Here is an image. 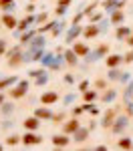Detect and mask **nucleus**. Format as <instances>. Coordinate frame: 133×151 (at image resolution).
Here are the masks:
<instances>
[{
  "instance_id": "nucleus-1",
  "label": "nucleus",
  "mask_w": 133,
  "mask_h": 151,
  "mask_svg": "<svg viewBox=\"0 0 133 151\" xmlns=\"http://www.w3.org/2000/svg\"><path fill=\"white\" fill-rule=\"evenodd\" d=\"M129 119H131V117L127 115V113H125V115H117L115 123L111 125V131H113L115 135H121V133H123L125 129L129 127Z\"/></svg>"
},
{
  "instance_id": "nucleus-2",
  "label": "nucleus",
  "mask_w": 133,
  "mask_h": 151,
  "mask_svg": "<svg viewBox=\"0 0 133 151\" xmlns=\"http://www.w3.org/2000/svg\"><path fill=\"white\" fill-rule=\"evenodd\" d=\"M107 50H109L107 45H101V47H97L95 50H89V55H87V60H89V63H97L99 58H105Z\"/></svg>"
},
{
  "instance_id": "nucleus-3",
  "label": "nucleus",
  "mask_w": 133,
  "mask_h": 151,
  "mask_svg": "<svg viewBox=\"0 0 133 151\" xmlns=\"http://www.w3.org/2000/svg\"><path fill=\"white\" fill-rule=\"evenodd\" d=\"M26 93H28V81H18L16 87L10 91V99H22Z\"/></svg>"
},
{
  "instance_id": "nucleus-4",
  "label": "nucleus",
  "mask_w": 133,
  "mask_h": 151,
  "mask_svg": "<svg viewBox=\"0 0 133 151\" xmlns=\"http://www.w3.org/2000/svg\"><path fill=\"white\" fill-rule=\"evenodd\" d=\"M117 115H119V107H115V109H111V111H107L105 115H103V119H101V127H111L113 123H115V119H117Z\"/></svg>"
},
{
  "instance_id": "nucleus-5",
  "label": "nucleus",
  "mask_w": 133,
  "mask_h": 151,
  "mask_svg": "<svg viewBox=\"0 0 133 151\" xmlns=\"http://www.w3.org/2000/svg\"><path fill=\"white\" fill-rule=\"evenodd\" d=\"M32 79H35V83L40 87V85H45V83H48V73L45 69H38V70H30L28 73Z\"/></svg>"
},
{
  "instance_id": "nucleus-6",
  "label": "nucleus",
  "mask_w": 133,
  "mask_h": 151,
  "mask_svg": "<svg viewBox=\"0 0 133 151\" xmlns=\"http://www.w3.org/2000/svg\"><path fill=\"white\" fill-rule=\"evenodd\" d=\"M83 26H79V24H73L71 28H69V32H67V36H65V40H67V45H71L73 40L77 38L79 35H83Z\"/></svg>"
},
{
  "instance_id": "nucleus-7",
  "label": "nucleus",
  "mask_w": 133,
  "mask_h": 151,
  "mask_svg": "<svg viewBox=\"0 0 133 151\" xmlns=\"http://www.w3.org/2000/svg\"><path fill=\"white\" fill-rule=\"evenodd\" d=\"M35 22H36V16H32V14L26 16V18H22V20L18 22V26H16V35H18V32H24V30H28Z\"/></svg>"
},
{
  "instance_id": "nucleus-8",
  "label": "nucleus",
  "mask_w": 133,
  "mask_h": 151,
  "mask_svg": "<svg viewBox=\"0 0 133 151\" xmlns=\"http://www.w3.org/2000/svg\"><path fill=\"white\" fill-rule=\"evenodd\" d=\"M59 101V93L57 91H48V93H42L40 95V103L42 105H52Z\"/></svg>"
},
{
  "instance_id": "nucleus-9",
  "label": "nucleus",
  "mask_w": 133,
  "mask_h": 151,
  "mask_svg": "<svg viewBox=\"0 0 133 151\" xmlns=\"http://www.w3.org/2000/svg\"><path fill=\"white\" fill-rule=\"evenodd\" d=\"M40 141H42V139H40L36 133H32V131H26V133H24V137H22L24 145H38Z\"/></svg>"
},
{
  "instance_id": "nucleus-10",
  "label": "nucleus",
  "mask_w": 133,
  "mask_h": 151,
  "mask_svg": "<svg viewBox=\"0 0 133 151\" xmlns=\"http://www.w3.org/2000/svg\"><path fill=\"white\" fill-rule=\"evenodd\" d=\"M55 57H57V55H52V52H45V50H42L40 57H38V63H40L42 67H48V69H50V65H52Z\"/></svg>"
},
{
  "instance_id": "nucleus-11",
  "label": "nucleus",
  "mask_w": 133,
  "mask_h": 151,
  "mask_svg": "<svg viewBox=\"0 0 133 151\" xmlns=\"http://www.w3.org/2000/svg\"><path fill=\"white\" fill-rule=\"evenodd\" d=\"M40 127V119H38V117H28V119H26V121H24V129H26V131H36V129Z\"/></svg>"
},
{
  "instance_id": "nucleus-12",
  "label": "nucleus",
  "mask_w": 133,
  "mask_h": 151,
  "mask_svg": "<svg viewBox=\"0 0 133 151\" xmlns=\"http://www.w3.org/2000/svg\"><path fill=\"white\" fill-rule=\"evenodd\" d=\"M79 127H81V125H79V121H77V117H75V119L67 121V123L63 125V131H65L67 135H73V133H75V131H77Z\"/></svg>"
},
{
  "instance_id": "nucleus-13",
  "label": "nucleus",
  "mask_w": 133,
  "mask_h": 151,
  "mask_svg": "<svg viewBox=\"0 0 133 151\" xmlns=\"http://www.w3.org/2000/svg\"><path fill=\"white\" fill-rule=\"evenodd\" d=\"M69 143H71V139H69L67 133H65V135H55V137H52V145H55V147H67Z\"/></svg>"
},
{
  "instance_id": "nucleus-14",
  "label": "nucleus",
  "mask_w": 133,
  "mask_h": 151,
  "mask_svg": "<svg viewBox=\"0 0 133 151\" xmlns=\"http://www.w3.org/2000/svg\"><path fill=\"white\" fill-rule=\"evenodd\" d=\"M89 131H91L89 127H79L77 131H75V133H73V139L81 143V141H85L87 137H89Z\"/></svg>"
},
{
  "instance_id": "nucleus-15",
  "label": "nucleus",
  "mask_w": 133,
  "mask_h": 151,
  "mask_svg": "<svg viewBox=\"0 0 133 151\" xmlns=\"http://www.w3.org/2000/svg\"><path fill=\"white\" fill-rule=\"evenodd\" d=\"M97 35H101V30H99V24H91V26H87L83 30V36L85 38H93V36H97Z\"/></svg>"
},
{
  "instance_id": "nucleus-16",
  "label": "nucleus",
  "mask_w": 133,
  "mask_h": 151,
  "mask_svg": "<svg viewBox=\"0 0 133 151\" xmlns=\"http://www.w3.org/2000/svg\"><path fill=\"white\" fill-rule=\"evenodd\" d=\"M36 35H38V30H30V28H28V30H24L22 36H20V45H22V47H26V45H28V42H30Z\"/></svg>"
},
{
  "instance_id": "nucleus-17",
  "label": "nucleus",
  "mask_w": 133,
  "mask_h": 151,
  "mask_svg": "<svg viewBox=\"0 0 133 151\" xmlns=\"http://www.w3.org/2000/svg\"><path fill=\"white\" fill-rule=\"evenodd\" d=\"M123 4H125V0H105L103 2V6L107 8V12H113L115 8H121Z\"/></svg>"
},
{
  "instance_id": "nucleus-18",
  "label": "nucleus",
  "mask_w": 133,
  "mask_h": 151,
  "mask_svg": "<svg viewBox=\"0 0 133 151\" xmlns=\"http://www.w3.org/2000/svg\"><path fill=\"white\" fill-rule=\"evenodd\" d=\"M2 24H4L6 28H16V26H18V20H16L12 14H8V12H6V14L2 16Z\"/></svg>"
},
{
  "instance_id": "nucleus-19",
  "label": "nucleus",
  "mask_w": 133,
  "mask_h": 151,
  "mask_svg": "<svg viewBox=\"0 0 133 151\" xmlns=\"http://www.w3.org/2000/svg\"><path fill=\"white\" fill-rule=\"evenodd\" d=\"M73 50L77 52V57H87V55H89V45H85V42H75Z\"/></svg>"
},
{
  "instance_id": "nucleus-20",
  "label": "nucleus",
  "mask_w": 133,
  "mask_h": 151,
  "mask_svg": "<svg viewBox=\"0 0 133 151\" xmlns=\"http://www.w3.org/2000/svg\"><path fill=\"white\" fill-rule=\"evenodd\" d=\"M133 32V28H127V26H117V30H115V36L119 38V40H127V36Z\"/></svg>"
},
{
  "instance_id": "nucleus-21",
  "label": "nucleus",
  "mask_w": 133,
  "mask_h": 151,
  "mask_svg": "<svg viewBox=\"0 0 133 151\" xmlns=\"http://www.w3.org/2000/svg\"><path fill=\"white\" fill-rule=\"evenodd\" d=\"M111 24H121L123 20H125V14H123V10H119V8H115V10L111 12Z\"/></svg>"
},
{
  "instance_id": "nucleus-22",
  "label": "nucleus",
  "mask_w": 133,
  "mask_h": 151,
  "mask_svg": "<svg viewBox=\"0 0 133 151\" xmlns=\"http://www.w3.org/2000/svg\"><path fill=\"white\" fill-rule=\"evenodd\" d=\"M35 115L38 117V119H52L55 113H52L48 107H40V109H36V111H35Z\"/></svg>"
},
{
  "instance_id": "nucleus-23",
  "label": "nucleus",
  "mask_w": 133,
  "mask_h": 151,
  "mask_svg": "<svg viewBox=\"0 0 133 151\" xmlns=\"http://www.w3.org/2000/svg\"><path fill=\"white\" fill-rule=\"evenodd\" d=\"M105 60H107L109 69H113V67H119L121 63H123V57H121V55H111V57H107Z\"/></svg>"
},
{
  "instance_id": "nucleus-24",
  "label": "nucleus",
  "mask_w": 133,
  "mask_h": 151,
  "mask_svg": "<svg viewBox=\"0 0 133 151\" xmlns=\"http://www.w3.org/2000/svg\"><path fill=\"white\" fill-rule=\"evenodd\" d=\"M63 55H65V60H67V65H71V67H75V65H77V52H75V50H65V52H63Z\"/></svg>"
},
{
  "instance_id": "nucleus-25",
  "label": "nucleus",
  "mask_w": 133,
  "mask_h": 151,
  "mask_svg": "<svg viewBox=\"0 0 133 151\" xmlns=\"http://www.w3.org/2000/svg\"><path fill=\"white\" fill-rule=\"evenodd\" d=\"M101 99H103V103H113V101L117 99V91H115V89H109L107 93H103Z\"/></svg>"
},
{
  "instance_id": "nucleus-26",
  "label": "nucleus",
  "mask_w": 133,
  "mask_h": 151,
  "mask_svg": "<svg viewBox=\"0 0 133 151\" xmlns=\"http://www.w3.org/2000/svg\"><path fill=\"white\" fill-rule=\"evenodd\" d=\"M16 83H18V79H16V77H6V79H2V81H0V91H4L6 87L16 85Z\"/></svg>"
},
{
  "instance_id": "nucleus-27",
  "label": "nucleus",
  "mask_w": 133,
  "mask_h": 151,
  "mask_svg": "<svg viewBox=\"0 0 133 151\" xmlns=\"http://www.w3.org/2000/svg\"><path fill=\"white\" fill-rule=\"evenodd\" d=\"M117 147H119V149H131V147H133V141L129 139V137H123V139L117 141Z\"/></svg>"
},
{
  "instance_id": "nucleus-28",
  "label": "nucleus",
  "mask_w": 133,
  "mask_h": 151,
  "mask_svg": "<svg viewBox=\"0 0 133 151\" xmlns=\"http://www.w3.org/2000/svg\"><path fill=\"white\" fill-rule=\"evenodd\" d=\"M123 101L127 103V101H133V81H129L127 85V89H125V93H123Z\"/></svg>"
},
{
  "instance_id": "nucleus-29",
  "label": "nucleus",
  "mask_w": 133,
  "mask_h": 151,
  "mask_svg": "<svg viewBox=\"0 0 133 151\" xmlns=\"http://www.w3.org/2000/svg\"><path fill=\"white\" fill-rule=\"evenodd\" d=\"M65 63H67V60H65V55H57L55 60H52V65H50V69H60Z\"/></svg>"
},
{
  "instance_id": "nucleus-30",
  "label": "nucleus",
  "mask_w": 133,
  "mask_h": 151,
  "mask_svg": "<svg viewBox=\"0 0 133 151\" xmlns=\"http://www.w3.org/2000/svg\"><path fill=\"white\" fill-rule=\"evenodd\" d=\"M107 77H109V81H119V77H121V70L117 69V67H113V69L109 70V75H107Z\"/></svg>"
},
{
  "instance_id": "nucleus-31",
  "label": "nucleus",
  "mask_w": 133,
  "mask_h": 151,
  "mask_svg": "<svg viewBox=\"0 0 133 151\" xmlns=\"http://www.w3.org/2000/svg\"><path fill=\"white\" fill-rule=\"evenodd\" d=\"M0 111H2V115H10L12 111H14V105L4 101V103H2V107H0Z\"/></svg>"
},
{
  "instance_id": "nucleus-32",
  "label": "nucleus",
  "mask_w": 133,
  "mask_h": 151,
  "mask_svg": "<svg viewBox=\"0 0 133 151\" xmlns=\"http://www.w3.org/2000/svg\"><path fill=\"white\" fill-rule=\"evenodd\" d=\"M109 26H111V20H109V18H101V20H99V30H101V32H107Z\"/></svg>"
},
{
  "instance_id": "nucleus-33",
  "label": "nucleus",
  "mask_w": 133,
  "mask_h": 151,
  "mask_svg": "<svg viewBox=\"0 0 133 151\" xmlns=\"http://www.w3.org/2000/svg\"><path fill=\"white\" fill-rule=\"evenodd\" d=\"M83 109L87 111V113H91V115H99V109H97L93 103H85V105H83Z\"/></svg>"
},
{
  "instance_id": "nucleus-34",
  "label": "nucleus",
  "mask_w": 133,
  "mask_h": 151,
  "mask_svg": "<svg viewBox=\"0 0 133 151\" xmlns=\"http://www.w3.org/2000/svg\"><path fill=\"white\" fill-rule=\"evenodd\" d=\"M63 30H65V22H57L50 32H52V36H59V35H63Z\"/></svg>"
},
{
  "instance_id": "nucleus-35",
  "label": "nucleus",
  "mask_w": 133,
  "mask_h": 151,
  "mask_svg": "<svg viewBox=\"0 0 133 151\" xmlns=\"http://www.w3.org/2000/svg\"><path fill=\"white\" fill-rule=\"evenodd\" d=\"M18 141H22V137H18V135H10V137L6 139V145H8V147H12V145H16Z\"/></svg>"
},
{
  "instance_id": "nucleus-36",
  "label": "nucleus",
  "mask_w": 133,
  "mask_h": 151,
  "mask_svg": "<svg viewBox=\"0 0 133 151\" xmlns=\"http://www.w3.org/2000/svg\"><path fill=\"white\" fill-rule=\"evenodd\" d=\"M95 99H97L95 91H85V101H87V103H93Z\"/></svg>"
},
{
  "instance_id": "nucleus-37",
  "label": "nucleus",
  "mask_w": 133,
  "mask_h": 151,
  "mask_svg": "<svg viewBox=\"0 0 133 151\" xmlns=\"http://www.w3.org/2000/svg\"><path fill=\"white\" fill-rule=\"evenodd\" d=\"M55 24H57V22H47L45 26H40V28H38V32H40V35H45V32H48V30H52V28H55Z\"/></svg>"
},
{
  "instance_id": "nucleus-38",
  "label": "nucleus",
  "mask_w": 133,
  "mask_h": 151,
  "mask_svg": "<svg viewBox=\"0 0 133 151\" xmlns=\"http://www.w3.org/2000/svg\"><path fill=\"white\" fill-rule=\"evenodd\" d=\"M97 8V2H93V4H91V6H87V8H85V16H91V14H93V10H95Z\"/></svg>"
},
{
  "instance_id": "nucleus-39",
  "label": "nucleus",
  "mask_w": 133,
  "mask_h": 151,
  "mask_svg": "<svg viewBox=\"0 0 133 151\" xmlns=\"http://www.w3.org/2000/svg\"><path fill=\"white\" fill-rule=\"evenodd\" d=\"M89 18H91V22H99V20L103 18V12H95V14H91Z\"/></svg>"
},
{
  "instance_id": "nucleus-40",
  "label": "nucleus",
  "mask_w": 133,
  "mask_h": 151,
  "mask_svg": "<svg viewBox=\"0 0 133 151\" xmlns=\"http://www.w3.org/2000/svg\"><path fill=\"white\" fill-rule=\"evenodd\" d=\"M125 113L131 117L133 115V101H127V105H125Z\"/></svg>"
},
{
  "instance_id": "nucleus-41",
  "label": "nucleus",
  "mask_w": 133,
  "mask_h": 151,
  "mask_svg": "<svg viewBox=\"0 0 133 151\" xmlns=\"http://www.w3.org/2000/svg\"><path fill=\"white\" fill-rule=\"evenodd\" d=\"M57 16H65V12H67V6H60V4H57Z\"/></svg>"
},
{
  "instance_id": "nucleus-42",
  "label": "nucleus",
  "mask_w": 133,
  "mask_h": 151,
  "mask_svg": "<svg viewBox=\"0 0 133 151\" xmlns=\"http://www.w3.org/2000/svg\"><path fill=\"white\" fill-rule=\"evenodd\" d=\"M83 18H85V12H79V14H77L75 18H73V24H79L81 20H83Z\"/></svg>"
},
{
  "instance_id": "nucleus-43",
  "label": "nucleus",
  "mask_w": 133,
  "mask_h": 151,
  "mask_svg": "<svg viewBox=\"0 0 133 151\" xmlns=\"http://www.w3.org/2000/svg\"><path fill=\"white\" fill-rule=\"evenodd\" d=\"M129 79H131V77H129V73H121V77H119V81L123 83V85H125V83H129Z\"/></svg>"
},
{
  "instance_id": "nucleus-44",
  "label": "nucleus",
  "mask_w": 133,
  "mask_h": 151,
  "mask_svg": "<svg viewBox=\"0 0 133 151\" xmlns=\"http://www.w3.org/2000/svg\"><path fill=\"white\" fill-rule=\"evenodd\" d=\"M95 87L97 89H105V87H107V81H105V79H99V81L95 83Z\"/></svg>"
},
{
  "instance_id": "nucleus-45",
  "label": "nucleus",
  "mask_w": 133,
  "mask_h": 151,
  "mask_svg": "<svg viewBox=\"0 0 133 151\" xmlns=\"http://www.w3.org/2000/svg\"><path fill=\"white\" fill-rule=\"evenodd\" d=\"M50 121H55V123H59V121H65V113H59V115H52Z\"/></svg>"
},
{
  "instance_id": "nucleus-46",
  "label": "nucleus",
  "mask_w": 133,
  "mask_h": 151,
  "mask_svg": "<svg viewBox=\"0 0 133 151\" xmlns=\"http://www.w3.org/2000/svg\"><path fill=\"white\" fill-rule=\"evenodd\" d=\"M45 20H47V14H45V12L36 14V24H38V22H45Z\"/></svg>"
},
{
  "instance_id": "nucleus-47",
  "label": "nucleus",
  "mask_w": 133,
  "mask_h": 151,
  "mask_svg": "<svg viewBox=\"0 0 133 151\" xmlns=\"http://www.w3.org/2000/svg\"><path fill=\"white\" fill-rule=\"evenodd\" d=\"M79 91H83V93H85V91H89V81L81 83V85H79Z\"/></svg>"
},
{
  "instance_id": "nucleus-48",
  "label": "nucleus",
  "mask_w": 133,
  "mask_h": 151,
  "mask_svg": "<svg viewBox=\"0 0 133 151\" xmlns=\"http://www.w3.org/2000/svg\"><path fill=\"white\" fill-rule=\"evenodd\" d=\"M123 60H125V63H133V50H129V52L123 57Z\"/></svg>"
},
{
  "instance_id": "nucleus-49",
  "label": "nucleus",
  "mask_w": 133,
  "mask_h": 151,
  "mask_svg": "<svg viewBox=\"0 0 133 151\" xmlns=\"http://www.w3.org/2000/svg\"><path fill=\"white\" fill-rule=\"evenodd\" d=\"M81 113H85V109H83V107H77V109H73V117H79Z\"/></svg>"
},
{
  "instance_id": "nucleus-50",
  "label": "nucleus",
  "mask_w": 133,
  "mask_h": 151,
  "mask_svg": "<svg viewBox=\"0 0 133 151\" xmlns=\"http://www.w3.org/2000/svg\"><path fill=\"white\" fill-rule=\"evenodd\" d=\"M12 125H14V123H12L10 119H6V121H4V123H2V129H4V131H6V129H10Z\"/></svg>"
},
{
  "instance_id": "nucleus-51",
  "label": "nucleus",
  "mask_w": 133,
  "mask_h": 151,
  "mask_svg": "<svg viewBox=\"0 0 133 151\" xmlns=\"http://www.w3.org/2000/svg\"><path fill=\"white\" fill-rule=\"evenodd\" d=\"M4 52H6V40L0 38V55H4Z\"/></svg>"
},
{
  "instance_id": "nucleus-52",
  "label": "nucleus",
  "mask_w": 133,
  "mask_h": 151,
  "mask_svg": "<svg viewBox=\"0 0 133 151\" xmlns=\"http://www.w3.org/2000/svg\"><path fill=\"white\" fill-rule=\"evenodd\" d=\"M73 101H75V95H67V97H65V105H69V103H73Z\"/></svg>"
},
{
  "instance_id": "nucleus-53",
  "label": "nucleus",
  "mask_w": 133,
  "mask_h": 151,
  "mask_svg": "<svg viewBox=\"0 0 133 151\" xmlns=\"http://www.w3.org/2000/svg\"><path fill=\"white\" fill-rule=\"evenodd\" d=\"M65 83H69V85L75 83V77H73V75H67V77H65Z\"/></svg>"
},
{
  "instance_id": "nucleus-54",
  "label": "nucleus",
  "mask_w": 133,
  "mask_h": 151,
  "mask_svg": "<svg viewBox=\"0 0 133 151\" xmlns=\"http://www.w3.org/2000/svg\"><path fill=\"white\" fill-rule=\"evenodd\" d=\"M10 2H14V0H0V6H2V8H4V6H8V4H10Z\"/></svg>"
},
{
  "instance_id": "nucleus-55",
  "label": "nucleus",
  "mask_w": 133,
  "mask_h": 151,
  "mask_svg": "<svg viewBox=\"0 0 133 151\" xmlns=\"http://www.w3.org/2000/svg\"><path fill=\"white\" fill-rule=\"evenodd\" d=\"M125 42H127V45H129V47H133V32L129 36H127V40H125Z\"/></svg>"
},
{
  "instance_id": "nucleus-56",
  "label": "nucleus",
  "mask_w": 133,
  "mask_h": 151,
  "mask_svg": "<svg viewBox=\"0 0 133 151\" xmlns=\"http://www.w3.org/2000/svg\"><path fill=\"white\" fill-rule=\"evenodd\" d=\"M4 10H6V12H10V10H14V2H10V4H8V6H4Z\"/></svg>"
},
{
  "instance_id": "nucleus-57",
  "label": "nucleus",
  "mask_w": 133,
  "mask_h": 151,
  "mask_svg": "<svg viewBox=\"0 0 133 151\" xmlns=\"http://www.w3.org/2000/svg\"><path fill=\"white\" fill-rule=\"evenodd\" d=\"M59 4H60V6H69V4H71V0H59Z\"/></svg>"
},
{
  "instance_id": "nucleus-58",
  "label": "nucleus",
  "mask_w": 133,
  "mask_h": 151,
  "mask_svg": "<svg viewBox=\"0 0 133 151\" xmlns=\"http://www.w3.org/2000/svg\"><path fill=\"white\" fill-rule=\"evenodd\" d=\"M32 10H35V2H30V4L26 6V12H32Z\"/></svg>"
},
{
  "instance_id": "nucleus-59",
  "label": "nucleus",
  "mask_w": 133,
  "mask_h": 151,
  "mask_svg": "<svg viewBox=\"0 0 133 151\" xmlns=\"http://www.w3.org/2000/svg\"><path fill=\"white\" fill-rule=\"evenodd\" d=\"M2 103H4V95H0V107H2Z\"/></svg>"
},
{
  "instance_id": "nucleus-60",
  "label": "nucleus",
  "mask_w": 133,
  "mask_h": 151,
  "mask_svg": "<svg viewBox=\"0 0 133 151\" xmlns=\"http://www.w3.org/2000/svg\"><path fill=\"white\" fill-rule=\"evenodd\" d=\"M32 2H35V0H32Z\"/></svg>"
}]
</instances>
